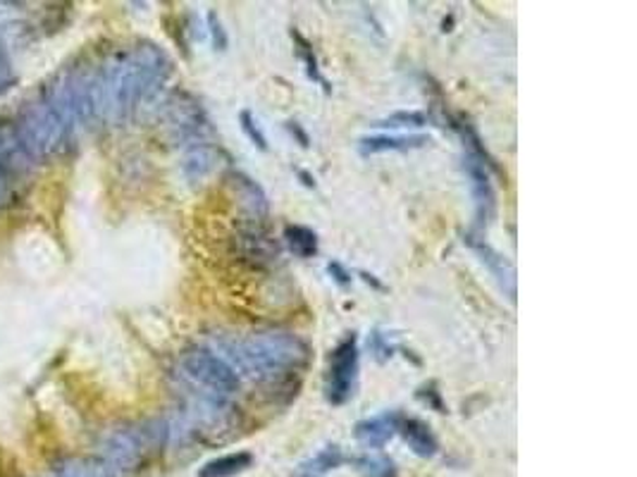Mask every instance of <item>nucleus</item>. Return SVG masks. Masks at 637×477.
Here are the masks:
<instances>
[{"mask_svg": "<svg viewBox=\"0 0 637 477\" xmlns=\"http://www.w3.org/2000/svg\"><path fill=\"white\" fill-rule=\"evenodd\" d=\"M172 62L154 41H136L110 53L94 70V115L106 124L127 122L168 82Z\"/></svg>", "mask_w": 637, "mask_h": 477, "instance_id": "f257e3e1", "label": "nucleus"}, {"mask_svg": "<svg viewBox=\"0 0 637 477\" xmlns=\"http://www.w3.org/2000/svg\"><path fill=\"white\" fill-rule=\"evenodd\" d=\"M218 346L236 375L260 384L292 378L310 360V344L306 339L284 330L222 337Z\"/></svg>", "mask_w": 637, "mask_h": 477, "instance_id": "f03ea898", "label": "nucleus"}, {"mask_svg": "<svg viewBox=\"0 0 637 477\" xmlns=\"http://www.w3.org/2000/svg\"><path fill=\"white\" fill-rule=\"evenodd\" d=\"M12 127L29 160L53 158L74 142V132L68 127V122L46 103L41 94H36L20 108Z\"/></svg>", "mask_w": 637, "mask_h": 477, "instance_id": "7ed1b4c3", "label": "nucleus"}, {"mask_svg": "<svg viewBox=\"0 0 637 477\" xmlns=\"http://www.w3.org/2000/svg\"><path fill=\"white\" fill-rule=\"evenodd\" d=\"M454 130L458 132L461 142H464V172L468 180L473 204H476L478 228H482V224H487L494 218V210H497V194L492 184L494 162L490 156H487L480 134L470 122L456 120Z\"/></svg>", "mask_w": 637, "mask_h": 477, "instance_id": "20e7f679", "label": "nucleus"}, {"mask_svg": "<svg viewBox=\"0 0 637 477\" xmlns=\"http://www.w3.org/2000/svg\"><path fill=\"white\" fill-rule=\"evenodd\" d=\"M180 370L186 382H192L196 389H201V396L210 401H228L240 392V375L232 370V366L220 354L210 348H189L180 358Z\"/></svg>", "mask_w": 637, "mask_h": 477, "instance_id": "39448f33", "label": "nucleus"}, {"mask_svg": "<svg viewBox=\"0 0 637 477\" xmlns=\"http://www.w3.org/2000/svg\"><path fill=\"white\" fill-rule=\"evenodd\" d=\"M170 435L166 425L146 423L134 425V428L115 430L103 444V461L118 473H132L142 468L146 458L162 447Z\"/></svg>", "mask_w": 637, "mask_h": 477, "instance_id": "423d86ee", "label": "nucleus"}, {"mask_svg": "<svg viewBox=\"0 0 637 477\" xmlns=\"http://www.w3.org/2000/svg\"><path fill=\"white\" fill-rule=\"evenodd\" d=\"M166 122H168V130L172 134V139L177 144H182L184 150L194 148V146L212 144L210 142L212 130H210L206 110L189 94H174L168 100Z\"/></svg>", "mask_w": 637, "mask_h": 477, "instance_id": "0eeeda50", "label": "nucleus"}, {"mask_svg": "<svg viewBox=\"0 0 637 477\" xmlns=\"http://www.w3.org/2000/svg\"><path fill=\"white\" fill-rule=\"evenodd\" d=\"M358 378V342L356 337H346L336 344L330 356L328 378H324V396L332 406H342L354 396V387Z\"/></svg>", "mask_w": 637, "mask_h": 477, "instance_id": "6e6552de", "label": "nucleus"}, {"mask_svg": "<svg viewBox=\"0 0 637 477\" xmlns=\"http://www.w3.org/2000/svg\"><path fill=\"white\" fill-rule=\"evenodd\" d=\"M464 242H466V246L473 250V254L478 256V260L482 262V266H485L487 270H490V274L497 280L499 289H502V292H504L511 301H516V270H514V266H511V262L506 260V256L499 254V250H497L492 244H487L482 236L473 234V232H468V234L464 236Z\"/></svg>", "mask_w": 637, "mask_h": 477, "instance_id": "1a4fd4ad", "label": "nucleus"}, {"mask_svg": "<svg viewBox=\"0 0 637 477\" xmlns=\"http://www.w3.org/2000/svg\"><path fill=\"white\" fill-rule=\"evenodd\" d=\"M402 413H380V416H372L356 423V439L358 444H364L366 449H382L390 439L399 432V423H402Z\"/></svg>", "mask_w": 637, "mask_h": 477, "instance_id": "9d476101", "label": "nucleus"}, {"mask_svg": "<svg viewBox=\"0 0 637 477\" xmlns=\"http://www.w3.org/2000/svg\"><path fill=\"white\" fill-rule=\"evenodd\" d=\"M430 144V136H364L358 142V148L364 156H378V154H404V150H416Z\"/></svg>", "mask_w": 637, "mask_h": 477, "instance_id": "9b49d317", "label": "nucleus"}, {"mask_svg": "<svg viewBox=\"0 0 637 477\" xmlns=\"http://www.w3.org/2000/svg\"><path fill=\"white\" fill-rule=\"evenodd\" d=\"M399 432H402L404 442L411 447V451L420 458H432L437 454V449H440V442H437L430 425L418 418H402V423H399Z\"/></svg>", "mask_w": 637, "mask_h": 477, "instance_id": "f8f14e48", "label": "nucleus"}, {"mask_svg": "<svg viewBox=\"0 0 637 477\" xmlns=\"http://www.w3.org/2000/svg\"><path fill=\"white\" fill-rule=\"evenodd\" d=\"M230 180L236 196H240L242 206L252 212L254 218H264L268 216V194L264 192V186L256 184L252 178H246L244 172H230Z\"/></svg>", "mask_w": 637, "mask_h": 477, "instance_id": "ddd939ff", "label": "nucleus"}, {"mask_svg": "<svg viewBox=\"0 0 637 477\" xmlns=\"http://www.w3.org/2000/svg\"><path fill=\"white\" fill-rule=\"evenodd\" d=\"M56 477H118L103 458L65 456L56 463Z\"/></svg>", "mask_w": 637, "mask_h": 477, "instance_id": "4468645a", "label": "nucleus"}, {"mask_svg": "<svg viewBox=\"0 0 637 477\" xmlns=\"http://www.w3.org/2000/svg\"><path fill=\"white\" fill-rule=\"evenodd\" d=\"M216 162H218V150L212 148V144L194 146V148L184 150L182 170L186 174V180L201 182L208 178L212 170H216Z\"/></svg>", "mask_w": 637, "mask_h": 477, "instance_id": "2eb2a0df", "label": "nucleus"}, {"mask_svg": "<svg viewBox=\"0 0 637 477\" xmlns=\"http://www.w3.org/2000/svg\"><path fill=\"white\" fill-rule=\"evenodd\" d=\"M252 466H254L252 451H234V454H224L204 463L201 470H198V477H234L242 475Z\"/></svg>", "mask_w": 637, "mask_h": 477, "instance_id": "dca6fc26", "label": "nucleus"}, {"mask_svg": "<svg viewBox=\"0 0 637 477\" xmlns=\"http://www.w3.org/2000/svg\"><path fill=\"white\" fill-rule=\"evenodd\" d=\"M284 242L298 258H314L318 254V234L304 224H286Z\"/></svg>", "mask_w": 637, "mask_h": 477, "instance_id": "f3484780", "label": "nucleus"}, {"mask_svg": "<svg viewBox=\"0 0 637 477\" xmlns=\"http://www.w3.org/2000/svg\"><path fill=\"white\" fill-rule=\"evenodd\" d=\"M344 463V451L332 444V447H324L320 449L314 458H308L304 463V473L308 477H316V475H324V473H332L336 470Z\"/></svg>", "mask_w": 637, "mask_h": 477, "instance_id": "a211bd4d", "label": "nucleus"}, {"mask_svg": "<svg viewBox=\"0 0 637 477\" xmlns=\"http://www.w3.org/2000/svg\"><path fill=\"white\" fill-rule=\"evenodd\" d=\"M356 468L364 477H396V463L384 454H366L356 458Z\"/></svg>", "mask_w": 637, "mask_h": 477, "instance_id": "6ab92c4d", "label": "nucleus"}, {"mask_svg": "<svg viewBox=\"0 0 637 477\" xmlns=\"http://www.w3.org/2000/svg\"><path fill=\"white\" fill-rule=\"evenodd\" d=\"M292 39L296 41V53H298V58H302V62H304V68H306V74L310 80L314 82H320L322 86H324V91H330V86H328V82L322 80V74H320V70H318V58H316V53H314V46H310L302 34H298L296 29L292 32Z\"/></svg>", "mask_w": 637, "mask_h": 477, "instance_id": "aec40b11", "label": "nucleus"}, {"mask_svg": "<svg viewBox=\"0 0 637 477\" xmlns=\"http://www.w3.org/2000/svg\"><path fill=\"white\" fill-rule=\"evenodd\" d=\"M428 124V115L425 112H416V110H399L392 112L390 118L378 120L375 122V127H384V130H402V127H425Z\"/></svg>", "mask_w": 637, "mask_h": 477, "instance_id": "412c9836", "label": "nucleus"}, {"mask_svg": "<svg viewBox=\"0 0 637 477\" xmlns=\"http://www.w3.org/2000/svg\"><path fill=\"white\" fill-rule=\"evenodd\" d=\"M240 122H242V130H244V134L248 136V142H252L256 148H260V150H268V139H266V134H264V130H260V124H258V120L252 115V112L248 110H242L240 112Z\"/></svg>", "mask_w": 637, "mask_h": 477, "instance_id": "4be33fe9", "label": "nucleus"}, {"mask_svg": "<svg viewBox=\"0 0 637 477\" xmlns=\"http://www.w3.org/2000/svg\"><path fill=\"white\" fill-rule=\"evenodd\" d=\"M208 34H210V41H212V48L216 50H228L230 46V36H228V29L222 27V20L218 17L216 10L208 12Z\"/></svg>", "mask_w": 637, "mask_h": 477, "instance_id": "5701e85b", "label": "nucleus"}, {"mask_svg": "<svg viewBox=\"0 0 637 477\" xmlns=\"http://www.w3.org/2000/svg\"><path fill=\"white\" fill-rule=\"evenodd\" d=\"M328 272L332 274V280H334L336 284H340V286H348V284H352V280H354V278H352V272H348V270L342 266L340 260L328 262Z\"/></svg>", "mask_w": 637, "mask_h": 477, "instance_id": "b1692460", "label": "nucleus"}, {"mask_svg": "<svg viewBox=\"0 0 637 477\" xmlns=\"http://www.w3.org/2000/svg\"><path fill=\"white\" fill-rule=\"evenodd\" d=\"M420 399H425V404L428 406H432L437 413H444V404H442V399H440V392H437L434 389V384H430V387H425V392H420L418 394Z\"/></svg>", "mask_w": 637, "mask_h": 477, "instance_id": "393cba45", "label": "nucleus"}, {"mask_svg": "<svg viewBox=\"0 0 637 477\" xmlns=\"http://www.w3.org/2000/svg\"><path fill=\"white\" fill-rule=\"evenodd\" d=\"M372 351H375V356L384 360V358L392 356V344L384 342V337L380 332H375L372 334Z\"/></svg>", "mask_w": 637, "mask_h": 477, "instance_id": "a878e982", "label": "nucleus"}, {"mask_svg": "<svg viewBox=\"0 0 637 477\" xmlns=\"http://www.w3.org/2000/svg\"><path fill=\"white\" fill-rule=\"evenodd\" d=\"M286 130H290V134L294 136V139L302 144V148H308L310 146V139H308V134H306V130L302 127V124L298 122H286Z\"/></svg>", "mask_w": 637, "mask_h": 477, "instance_id": "bb28decb", "label": "nucleus"}, {"mask_svg": "<svg viewBox=\"0 0 637 477\" xmlns=\"http://www.w3.org/2000/svg\"><path fill=\"white\" fill-rule=\"evenodd\" d=\"M298 178H302V180H304V184H306V186H316V180H314V178H310V174H308V172H298Z\"/></svg>", "mask_w": 637, "mask_h": 477, "instance_id": "cd10ccee", "label": "nucleus"}, {"mask_svg": "<svg viewBox=\"0 0 637 477\" xmlns=\"http://www.w3.org/2000/svg\"><path fill=\"white\" fill-rule=\"evenodd\" d=\"M5 70H8V62H5V56L0 53V80H5V77H3V72H5Z\"/></svg>", "mask_w": 637, "mask_h": 477, "instance_id": "c85d7f7f", "label": "nucleus"}, {"mask_svg": "<svg viewBox=\"0 0 637 477\" xmlns=\"http://www.w3.org/2000/svg\"><path fill=\"white\" fill-rule=\"evenodd\" d=\"M306 477H308V475H306Z\"/></svg>", "mask_w": 637, "mask_h": 477, "instance_id": "c756f323", "label": "nucleus"}]
</instances>
